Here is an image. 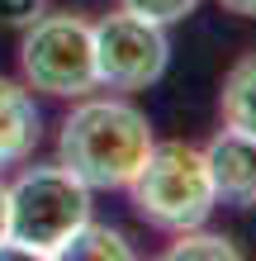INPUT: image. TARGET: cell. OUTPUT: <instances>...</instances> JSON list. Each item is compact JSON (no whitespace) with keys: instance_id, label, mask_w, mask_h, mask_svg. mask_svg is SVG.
Returning <instances> with one entry per match:
<instances>
[{"instance_id":"obj_1","label":"cell","mask_w":256,"mask_h":261,"mask_svg":"<svg viewBox=\"0 0 256 261\" xmlns=\"http://www.w3.org/2000/svg\"><path fill=\"white\" fill-rule=\"evenodd\" d=\"M152 124L128 100H81L62 119L57 162L90 190H128L138 166L152 152Z\"/></svg>"},{"instance_id":"obj_2","label":"cell","mask_w":256,"mask_h":261,"mask_svg":"<svg viewBox=\"0 0 256 261\" xmlns=\"http://www.w3.org/2000/svg\"><path fill=\"white\" fill-rule=\"evenodd\" d=\"M128 195L138 219L161 228V233L200 228L218 204L204 166V147H190V143H152L147 162L128 180Z\"/></svg>"},{"instance_id":"obj_3","label":"cell","mask_w":256,"mask_h":261,"mask_svg":"<svg viewBox=\"0 0 256 261\" xmlns=\"http://www.w3.org/2000/svg\"><path fill=\"white\" fill-rule=\"evenodd\" d=\"M90 219V186H81L62 162L29 166L10 186V233L24 242L34 261H57L62 242Z\"/></svg>"},{"instance_id":"obj_4","label":"cell","mask_w":256,"mask_h":261,"mask_svg":"<svg viewBox=\"0 0 256 261\" xmlns=\"http://www.w3.org/2000/svg\"><path fill=\"white\" fill-rule=\"evenodd\" d=\"M19 71L29 90L57 100H81L95 90V43L81 14H48L43 10L24 29L19 43Z\"/></svg>"},{"instance_id":"obj_5","label":"cell","mask_w":256,"mask_h":261,"mask_svg":"<svg viewBox=\"0 0 256 261\" xmlns=\"http://www.w3.org/2000/svg\"><path fill=\"white\" fill-rule=\"evenodd\" d=\"M90 43H95V86L109 90H147L171 62L166 24H152L128 10H114L90 24Z\"/></svg>"},{"instance_id":"obj_6","label":"cell","mask_w":256,"mask_h":261,"mask_svg":"<svg viewBox=\"0 0 256 261\" xmlns=\"http://www.w3.org/2000/svg\"><path fill=\"white\" fill-rule=\"evenodd\" d=\"M214 199L228 209H256V138L223 124L204 147Z\"/></svg>"},{"instance_id":"obj_7","label":"cell","mask_w":256,"mask_h":261,"mask_svg":"<svg viewBox=\"0 0 256 261\" xmlns=\"http://www.w3.org/2000/svg\"><path fill=\"white\" fill-rule=\"evenodd\" d=\"M38 133H43V114L29 86L0 76V171L5 166H24L38 147Z\"/></svg>"},{"instance_id":"obj_8","label":"cell","mask_w":256,"mask_h":261,"mask_svg":"<svg viewBox=\"0 0 256 261\" xmlns=\"http://www.w3.org/2000/svg\"><path fill=\"white\" fill-rule=\"evenodd\" d=\"M218 114L228 128H242L256 138V53L237 57L223 76V90H218Z\"/></svg>"},{"instance_id":"obj_9","label":"cell","mask_w":256,"mask_h":261,"mask_svg":"<svg viewBox=\"0 0 256 261\" xmlns=\"http://www.w3.org/2000/svg\"><path fill=\"white\" fill-rule=\"evenodd\" d=\"M128 256H133L128 238L109 223H95V219H86L57 252V261H128Z\"/></svg>"},{"instance_id":"obj_10","label":"cell","mask_w":256,"mask_h":261,"mask_svg":"<svg viewBox=\"0 0 256 261\" xmlns=\"http://www.w3.org/2000/svg\"><path fill=\"white\" fill-rule=\"evenodd\" d=\"M171 261H237V242L223 238V233H204L200 228H185V233H176V242L166 247Z\"/></svg>"},{"instance_id":"obj_11","label":"cell","mask_w":256,"mask_h":261,"mask_svg":"<svg viewBox=\"0 0 256 261\" xmlns=\"http://www.w3.org/2000/svg\"><path fill=\"white\" fill-rule=\"evenodd\" d=\"M119 10L143 14V19H152V24H180L185 14L200 10V0H119Z\"/></svg>"},{"instance_id":"obj_12","label":"cell","mask_w":256,"mask_h":261,"mask_svg":"<svg viewBox=\"0 0 256 261\" xmlns=\"http://www.w3.org/2000/svg\"><path fill=\"white\" fill-rule=\"evenodd\" d=\"M43 10L48 0H0V29H29Z\"/></svg>"},{"instance_id":"obj_13","label":"cell","mask_w":256,"mask_h":261,"mask_svg":"<svg viewBox=\"0 0 256 261\" xmlns=\"http://www.w3.org/2000/svg\"><path fill=\"white\" fill-rule=\"evenodd\" d=\"M228 14H237V19H256V0H218Z\"/></svg>"},{"instance_id":"obj_14","label":"cell","mask_w":256,"mask_h":261,"mask_svg":"<svg viewBox=\"0 0 256 261\" xmlns=\"http://www.w3.org/2000/svg\"><path fill=\"white\" fill-rule=\"evenodd\" d=\"M10 233V186L0 180V238Z\"/></svg>"}]
</instances>
